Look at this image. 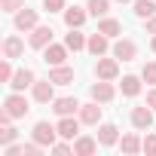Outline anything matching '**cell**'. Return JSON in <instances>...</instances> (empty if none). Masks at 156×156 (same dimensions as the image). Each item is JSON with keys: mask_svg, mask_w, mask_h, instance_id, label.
Masks as SVG:
<instances>
[{"mask_svg": "<svg viewBox=\"0 0 156 156\" xmlns=\"http://www.w3.org/2000/svg\"><path fill=\"white\" fill-rule=\"evenodd\" d=\"M55 156H73V141H67V138H58L52 147H49Z\"/></svg>", "mask_w": 156, "mask_h": 156, "instance_id": "obj_28", "label": "cell"}, {"mask_svg": "<svg viewBox=\"0 0 156 156\" xmlns=\"http://www.w3.org/2000/svg\"><path fill=\"white\" fill-rule=\"evenodd\" d=\"M31 138H34L40 147H46V150H49L61 135H58V126H55V122H49V119H37V122H34V129H31Z\"/></svg>", "mask_w": 156, "mask_h": 156, "instance_id": "obj_1", "label": "cell"}, {"mask_svg": "<svg viewBox=\"0 0 156 156\" xmlns=\"http://www.w3.org/2000/svg\"><path fill=\"white\" fill-rule=\"evenodd\" d=\"M76 116H80L83 126H98L101 116H104V107L98 101H89V104H80V110H76Z\"/></svg>", "mask_w": 156, "mask_h": 156, "instance_id": "obj_12", "label": "cell"}, {"mask_svg": "<svg viewBox=\"0 0 156 156\" xmlns=\"http://www.w3.org/2000/svg\"><path fill=\"white\" fill-rule=\"evenodd\" d=\"M67 52H70V49H67L64 43H49V46L43 49V61H46L49 67H55V64H64V61H67Z\"/></svg>", "mask_w": 156, "mask_h": 156, "instance_id": "obj_17", "label": "cell"}, {"mask_svg": "<svg viewBox=\"0 0 156 156\" xmlns=\"http://www.w3.org/2000/svg\"><path fill=\"white\" fill-rule=\"evenodd\" d=\"M37 25H40V12H37V9L22 6L19 12H12V28H16L19 34H31Z\"/></svg>", "mask_w": 156, "mask_h": 156, "instance_id": "obj_4", "label": "cell"}, {"mask_svg": "<svg viewBox=\"0 0 156 156\" xmlns=\"http://www.w3.org/2000/svg\"><path fill=\"white\" fill-rule=\"evenodd\" d=\"M43 9L52 16V12H64L67 9V0H43Z\"/></svg>", "mask_w": 156, "mask_h": 156, "instance_id": "obj_31", "label": "cell"}, {"mask_svg": "<svg viewBox=\"0 0 156 156\" xmlns=\"http://www.w3.org/2000/svg\"><path fill=\"white\" fill-rule=\"evenodd\" d=\"M150 49H153V52H156V34H153V40H150Z\"/></svg>", "mask_w": 156, "mask_h": 156, "instance_id": "obj_36", "label": "cell"}, {"mask_svg": "<svg viewBox=\"0 0 156 156\" xmlns=\"http://www.w3.org/2000/svg\"><path fill=\"white\" fill-rule=\"evenodd\" d=\"M19 141V129L9 122V126H0V147H9Z\"/></svg>", "mask_w": 156, "mask_h": 156, "instance_id": "obj_27", "label": "cell"}, {"mask_svg": "<svg viewBox=\"0 0 156 156\" xmlns=\"http://www.w3.org/2000/svg\"><path fill=\"white\" fill-rule=\"evenodd\" d=\"M86 43H89V37H86L80 28H67V34H64V46H67L70 52H83Z\"/></svg>", "mask_w": 156, "mask_h": 156, "instance_id": "obj_22", "label": "cell"}, {"mask_svg": "<svg viewBox=\"0 0 156 156\" xmlns=\"http://www.w3.org/2000/svg\"><path fill=\"white\" fill-rule=\"evenodd\" d=\"M135 16L141 19V22H147V19H153L156 16V0H135Z\"/></svg>", "mask_w": 156, "mask_h": 156, "instance_id": "obj_25", "label": "cell"}, {"mask_svg": "<svg viewBox=\"0 0 156 156\" xmlns=\"http://www.w3.org/2000/svg\"><path fill=\"white\" fill-rule=\"evenodd\" d=\"M101 147L98 135H76L73 138V156H95Z\"/></svg>", "mask_w": 156, "mask_h": 156, "instance_id": "obj_9", "label": "cell"}, {"mask_svg": "<svg viewBox=\"0 0 156 156\" xmlns=\"http://www.w3.org/2000/svg\"><path fill=\"white\" fill-rule=\"evenodd\" d=\"M52 37H55V31H52L49 25H37V28L28 34V46H31V49H37V52H43V49L52 43Z\"/></svg>", "mask_w": 156, "mask_h": 156, "instance_id": "obj_8", "label": "cell"}, {"mask_svg": "<svg viewBox=\"0 0 156 156\" xmlns=\"http://www.w3.org/2000/svg\"><path fill=\"white\" fill-rule=\"evenodd\" d=\"M25 6V0H0V9L3 12H19Z\"/></svg>", "mask_w": 156, "mask_h": 156, "instance_id": "obj_32", "label": "cell"}, {"mask_svg": "<svg viewBox=\"0 0 156 156\" xmlns=\"http://www.w3.org/2000/svg\"><path fill=\"white\" fill-rule=\"evenodd\" d=\"M110 37L107 34H101V31H95V34H89V43H86V52L92 55V58H101V55H107L110 52Z\"/></svg>", "mask_w": 156, "mask_h": 156, "instance_id": "obj_10", "label": "cell"}, {"mask_svg": "<svg viewBox=\"0 0 156 156\" xmlns=\"http://www.w3.org/2000/svg\"><path fill=\"white\" fill-rule=\"evenodd\" d=\"M119 129H116V122H98V141H101V147H116L119 144Z\"/></svg>", "mask_w": 156, "mask_h": 156, "instance_id": "obj_21", "label": "cell"}, {"mask_svg": "<svg viewBox=\"0 0 156 156\" xmlns=\"http://www.w3.org/2000/svg\"><path fill=\"white\" fill-rule=\"evenodd\" d=\"M141 89H144V76H141V73H126V76H122V83H119L122 98H138Z\"/></svg>", "mask_w": 156, "mask_h": 156, "instance_id": "obj_14", "label": "cell"}, {"mask_svg": "<svg viewBox=\"0 0 156 156\" xmlns=\"http://www.w3.org/2000/svg\"><path fill=\"white\" fill-rule=\"evenodd\" d=\"M110 3H113V0H86V9H89L92 19H104L110 12Z\"/></svg>", "mask_w": 156, "mask_h": 156, "instance_id": "obj_26", "label": "cell"}, {"mask_svg": "<svg viewBox=\"0 0 156 156\" xmlns=\"http://www.w3.org/2000/svg\"><path fill=\"white\" fill-rule=\"evenodd\" d=\"M49 80H52L55 86H70V83H73V67H67V64L49 67Z\"/></svg>", "mask_w": 156, "mask_h": 156, "instance_id": "obj_23", "label": "cell"}, {"mask_svg": "<svg viewBox=\"0 0 156 156\" xmlns=\"http://www.w3.org/2000/svg\"><path fill=\"white\" fill-rule=\"evenodd\" d=\"M25 55V40L19 37V34H6L3 37V58H22Z\"/></svg>", "mask_w": 156, "mask_h": 156, "instance_id": "obj_20", "label": "cell"}, {"mask_svg": "<svg viewBox=\"0 0 156 156\" xmlns=\"http://www.w3.org/2000/svg\"><path fill=\"white\" fill-rule=\"evenodd\" d=\"M55 126H58V135H61V138L73 141L76 135H80V126H83V122H80V116H76V113H70V116H58Z\"/></svg>", "mask_w": 156, "mask_h": 156, "instance_id": "obj_15", "label": "cell"}, {"mask_svg": "<svg viewBox=\"0 0 156 156\" xmlns=\"http://www.w3.org/2000/svg\"><path fill=\"white\" fill-rule=\"evenodd\" d=\"M144 28H147V34H156V16H153V19H147V22H144Z\"/></svg>", "mask_w": 156, "mask_h": 156, "instance_id": "obj_35", "label": "cell"}, {"mask_svg": "<svg viewBox=\"0 0 156 156\" xmlns=\"http://www.w3.org/2000/svg\"><path fill=\"white\" fill-rule=\"evenodd\" d=\"M98 31L107 34L110 40H116V37H122V22L113 16H104V19H98Z\"/></svg>", "mask_w": 156, "mask_h": 156, "instance_id": "obj_24", "label": "cell"}, {"mask_svg": "<svg viewBox=\"0 0 156 156\" xmlns=\"http://www.w3.org/2000/svg\"><path fill=\"white\" fill-rule=\"evenodd\" d=\"M34 83H37V73H34L31 67H19L16 76H12V83H9V89H12V92H25V89H31Z\"/></svg>", "mask_w": 156, "mask_h": 156, "instance_id": "obj_19", "label": "cell"}, {"mask_svg": "<svg viewBox=\"0 0 156 156\" xmlns=\"http://www.w3.org/2000/svg\"><path fill=\"white\" fill-rule=\"evenodd\" d=\"M144 153L156 156V135H153V132H147V138H144Z\"/></svg>", "mask_w": 156, "mask_h": 156, "instance_id": "obj_33", "label": "cell"}, {"mask_svg": "<svg viewBox=\"0 0 156 156\" xmlns=\"http://www.w3.org/2000/svg\"><path fill=\"white\" fill-rule=\"evenodd\" d=\"M89 95H92V101H98V104H110V101L116 98V86H113L110 80H98V83H92Z\"/></svg>", "mask_w": 156, "mask_h": 156, "instance_id": "obj_11", "label": "cell"}, {"mask_svg": "<svg viewBox=\"0 0 156 156\" xmlns=\"http://www.w3.org/2000/svg\"><path fill=\"white\" fill-rule=\"evenodd\" d=\"M141 76H144L147 86H156V61H147V64L141 67Z\"/></svg>", "mask_w": 156, "mask_h": 156, "instance_id": "obj_30", "label": "cell"}, {"mask_svg": "<svg viewBox=\"0 0 156 156\" xmlns=\"http://www.w3.org/2000/svg\"><path fill=\"white\" fill-rule=\"evenodd\" d=\"M113 3H135V0H113Z\"/></svg>", "mask_w": 156, "mask_h": 156, "instance_id": "obj_37", "label": "cell"}, {"mask_svg": "<svg viewBox=\"0 0 156 156\" xmlns=\"http://www.w3.org/2000/svg\"><path fill=\"white\" fill-rule=\"evenodd\" d=\"M126 156H135V153H144V138L138 135V132H126L122 138H119V144H116Z\"/></svg>", "mask_w": 156, "mask_h": 156, "instance_id": "obj_18", "label": "cell"}, {"mask_svg": "<svg viewBox=\"0 0 156 156\" xmlns=\"http://www.w3.org/2000/svg\"><path fill=\"white\" fill-rule=\"evenodd\" d=\"M3 110H9L12 119H22V116L31 113V101L25 98V92H12V89H9V95L3 98Z\"/></svg>", "mask_w": 156, "mask_h": 156, "instance_id": "obj_2", "label": "cell"}, {"mask_svg": "<svg viewBox=\"0 0 156 156\" xmlns=\"http://www.w3.org/2000/svg\"><path fill=\"white\" fill-rule=\"evenodd\" d=\"M61 19H64V28H83L86 19H89V9L73 3V6H67V9L61 12Z\"/></svg>", "mask_w": 156, "mask_h": 156, "instance_id": "obj_13", "label": "cell"}, {"mask_svg": "<svg viewBox=\"0 0 156 156\" xmlns=\"http://www.w3.org/2000/svg\"><path fill=\"white\" fill-rule=\"evenodd\" d=\"M110 55H116L119 61H135L138 58V43L132 37H116L110 46Z\"/></svg>", "mask_w": 156, "mask_h": 156, "instance_id": "obj_6", "label": "cell"}, {"mask_svg": "<svg viewBox=\"0 0 156 156\" xmlns=\"http://www.w3.org/2000/svg\"><path fill=\"white\" fill-rule=\"evenodd\" d=\"M76 110H80V101L73 95H55V101H52V113L55 116H70Z\"/></svg>", "mask_w": 156, "mask_h": 156, "instance_id": "obj_16", "label": "cell"}, {"mask_svg": "<svg viewBox=\"0 0 156 156\" xmlns=\"http://www.w3.org/2000/svg\"><path fill=\"white\" fill-rule=\"evenodd\" d=\"M95 80H110V83H116L119 80V58L116 55H101V58H95Z\"/></svg>", "mask_w": 156, "mask_h": 156, "instance_id": "obj_3", "label": "cell"}, {"mask_svg": "<svg viewBox=\"0 0 156 156\" xmlns=\"http://www.w3.org/2000/svg\"><path fill=\"white\" fill-rule=\"evenodd\" d=\"M31 98H34L37 104H52V101H55V83L49 80V76H46V80H37V83L31 86Z\"/></svg>", "mask_w": 156, "mask_h": 156, "instance_id": "obj_7", "label": "cell"}, {"mask_svg": "<svg viewBox=\"0 0 156 156\" xmlns=\"http://www.w3.org/2000/svg\"><path fill=\"white\" fill-rule=\"evenodd\" d=\"M147 104L156 110V86H150V92H147Z\"/></svg>", "mask_w": 156, "mask_h": 156, "instance_id": "obj_34", "label": "cell"}, {"mask_svg": "<svg viewBox=\"0 0 156 156\" xmlns=\"http://www.w3.org/2000/svg\"><path fill=\"white\" fill-rule=\"evenodd\" d=\"M153 107L144 101V104H138V107H132V113H129V119H132V126L138 129V132H150L153 129Z\"/></svg>", "mask_w": 156, "mask_h": 156, "instance_id": "obj_5", "label": "cell"}, {"mask_svg": "<svg viewBox=\"0 0 156 156\" xmlns=\"http://www.w3.org/2000/svg\"><path fill=\"white\" fill-rule=\"evenodd\" d=\"M12 76H16V67H12V58H3L0 61V83H12Z\"/></svg>", "mask_w": 156, "mask_h": 156, "instance_id": "obj_29", "label": "cell"}]
</instances>
